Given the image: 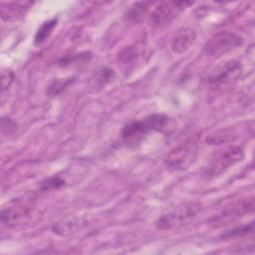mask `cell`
<instances>
[{
    "mask_svg": "<svg viewBox=\"0 0 255 255\" xmlns=\"http://www.w3.org/2000/svg\"><path fill=\"white\" fill-rule=\"evenodd\" d=\"M175 128L173 119L162 114H151L138 120L129 121L122 129V138L127 143L135 144L149 132L157 131L165 134L171 133Z\"/></svg>",
    "mask_w": 255,
    "mask_h": 255,
    "instance_id": "cell-1",
    "label": "cell"
},
{
    "mask_svg": "<svg viewBox=\"0 0 255 255\" xmlns=\"http://www.w3.org/2000/svg\"><path fill=\"white\" fill-rule=\"evenodd\" d=\"M243 158L244 149L242 146L236 144L224 146L211 153L203 168V174L207 177L219 176Z\"/></svg>",
    "mask_w": 255,
    "mask_h": 255,
    "instance_id": "cell-2",
    "label": "cell"
},
{
    "mask_svg": "<svg viewBox=\"0 0 255 255\" xmlns=\"http://www.w3.org/2000/svg\"><path fill=\"white\" fill-rule=\"evenodd\" d=\"M197 155V142L193 139H186L170 149L165 156L164 164L170 171H182L194 163Z\"/></svg>",
    "mask_w": 255,
    "mask_h": 255,
    "instance_id": "cell-3",
    "label": "cell"
},
{
    "mask_svg": "<svg viewBox=\"0 0 255 255\" xmlns=\"http://www.w3.org/2000/svg\"><path fill=\"white\" fill-rule=\"evenodd\" d=\"M201 210V203L198 201L186 202L173 208L165 214H162L155 225L160 230H170L183 225L188 220L196 216Z\"/></svg>",
    "mask_w": 255,
    "mask_h": 255,
    "instance_id": "cell-4",
    "label": "cell"
},
{
    "mask_svg": "<svg viewBox=\"0 0 255 255\" xmlns=\"http://www.w3.org/2000/svg\"><path fill=\"white\" fill-rule=\"evenodd\" d=\"M244 40L241 36L230 31H219L213 34L204 46L207 55L213 58L222 57L241 47Z\"/></svg>",
    "mask_w": 255,
    "mask_h": 255,
    "instance_id": "cell-5",
    "label": "cell"
},
{
    "mask_svg": "<svg viewBox=\"0 0 255 255\" xmlns=\"http://www.w3.org/2000/svg\"><path fill=\"white\" fill-rule=\"evenodd\" d=\"M191 1H162L151 11L149 25L154 28H162L169 25L183 10L191 6Z\"/></svg>",
    "mask_w": 255,
    "mask_h": 255,
    "instance_id": "cell-6",
    "label": "cell"
},
{
    "mask_svg": "<svg viewBox=\"0 0 255 255\" xmlns=\"http://www.w3.org/2000/svg\"><path fill=\"white\" fill-rule=\"evenodd\" d=\"M243 68L241 62L237 60L227 61L211 71L208 77V83L212 86H220L236 81L242 74Z\"/></svg>",
    "mask_w": 255,
    "mask_h": 255,
    "instance_id": "cell-7",
    "label": "cell"
},
{
    "mask_svg": "<svg viewBox=\"0 0 255 255\" xmlns=\"http://www.w3.org/2000/svg\"><path fill=\"white\" fill-rule=\"evenodd\" d=\"M254 210V197L250 196L240 201L235 202L230 207H227L222 211L220 215L213 219V224L216 226H221L228 224L230 221H233L245 214L251 213Z\"/></svg>",
    "mask_w": 255,
    "mask_h": 255,
    "instance_id": "cell-8",
    "label": "cell"
},
{
    "mask_svg": "<svg viewBox=\"0 0 255 255\" xmlns=\"http://www.w3.org/2000/svg\"><path fill=\"white\" fill-rule=\"evenodd\" d=\"M33 5V2L27 1V2H11L2 4L0 9L1 18L5 22H15L20 19H22L31 6Z\"/></svg>",
    "mask_w": 255,
    "mask_h": 255,
    "instance_id": "cell-9",
    "label": "cell"
},
{
    "mask_svg": "<svg viewBox=\"0 0 255 255\" xmlns=\"http://www.w3.org/2000/svg\"><path fill=\"white\" fill-rule=\"evenodd\" d=\"M196 38V33L190 28H183L177 32L171 42V49L176 54H182L187 51Z\"/></svg>",
    "mask_w": 255,
    "mask_h": 255,
    "instance_id": "cell-10",
    "label": "cell"
},
{
    "mask_svg": "<svg viewBox=\"0 0 255 255\" xmlns=\"http://www.w3.org/2000/svg\"><path fill=\"white\" fill-rule=\"evenodd\" d=\"M151 4L150 1H140L131 4L124 14V21L129 25L141 22L147 15Z\"/></svg>",
    "mask_w": 255,
    "mask_h": 255,
    "instance_id": "cell-11",
    "label": "cell"
},
{
    "mask_svg": "<svg viewBox=\"0 0 255 255\" xmlns=\"http://www.w3.org/2000/svg\"><path fill=\"white\" fill-rule=\"evenodd\" d=\"M26 206H13L5 208L1 212V221L7 227H14L19 224L29 214Z\"/></svg>",
    "mask_w": 255,
    "mask_h": 255,
    "instance_id": "cell-12",
    "label": "cell"
},
{
    "mask_svg": "<svg viewBox=\"0 0 255 255\" xmlns=\"http://www.w3.org/2000/svg\"><path fill=\"white\" fill-rule=\"evenodd\" d=\"M87 224V221L80 217H70L59 221L54 225L53 230L55 233L61 236H67L82 229Z\"/></svg>",
    "mask_w": 255,
    "mask_h": 255,
    "instance_id": "cell-13",
    "label": "cell"
},
{
    "mask_svg": "<svg viewBox=\"0 0 255 255\" xmlns=\"http://www.w3.org/2000/svg\"><path fill=\"white\" fill-rule=\"evenodd\" d=\"M235 136H236V133L230 128L219 129L207 135L206 141L209 144H223V143L232 141Z\"/></svg>",
    "mask_w": 255,
    "mask_h": 255,
    "instance_id": "cell-14",
    "label": "cell"
},
{
    "mask_svg": "<svg viewBox=\"0 0 255 255\" xmlns=\"http://www.w3.org/2000/svg\"><path fill=\"white\" fill-rule=\"evenodd\" d=\"M57 25V19L56 18H53V19H50L46 22H44L40 27L39 29L37 30L36 34H35V37H34V43L35 45H41L43 44L51 35L52 31L54 30V28L56 27Z\"/></svg>",
    "mask_w": 255,
    "mask_h": 255,
    "instance_id": "cell-15",
    "label": "cell"
},
{
    "mask_svg": "<svg viewBox=\"0 0 255 255\" xmlns=\"http://www.w3.org/2000/svg\"><path fill=\"white\" fill-rule=\"evenodd\" d=\"M254 230V222H250L247 224H242L240 226H236L233 227L227 231H225L224 233H222L219 237L221 239H233V238H239V237H243L245 235H248L250 233H252Z\"/></svg>",
    "mask_w": 255,
    "mask_h": 255,
    "instance_id": "cell-16",
    "label": "cell"
},
{
    "mask_svg": "<svg viewBox=\"0 0 255 255\" xmlns=\"http://www.w3.org/2000/svg\"><path fill=\"white\" fill-rule=\"evenodd\" d=\"M74 82V78H61L52 80L47 87V94L51 97L57 96L62 93Z\"/></svg>",
    "mask_w": 255,
    "mask_h": 255,
    "instance_id": "cell-17",
    "label": "cell"
},
{
    "mask_svg": "<svg viewBox=\"0 0 255 255\" xmlns=\"http://www.w3.org/2000/svg\"><path fill=\"white\" fill-rule=\"evenodd\" d=\"M92 58V54L90 52H83L80 54L76 55H71V56H66L63 57L59 60L58 65L61 67H68L72 65H79L85 62H89Z\"/></svg>",
    "mask_w": 255,
    "mask_h": 255,
    "instance_id": "cell-18",
    "label": "cell"
},
{
    "mask_svg": "<svg viewBox=\"0 0 255 255\" xmlns=\"http://www.w3.org/2000/svg\"><path fill=\"white\" fill-rule=\"evenodd\" d=\"M64 184H65V181L61 177L53 176V177L47 178L44 181H42L41 187L45 190H47V189H57V188L62 187Z\"/></svg>",
    "mask_w": 255,
    "mask_h": 255,
    "instance_id": "cell-19",
    "label": "cell"
},
{
    "mask_svg": "<svg viewBox=\"0 0 255 255\" xmlns=\"http://www.w3.org/2000/svg\"><path fill=\"white\" fill-rule=\"evenodd\" d=\"M14 80V73L9 69H2L1 71V90L5 91L10 88Z\"/></svg>",
    "mask_w": 255,
    "mask_h": 255,
    "instance_id": "cell-20",
    "label": "cell"
},
{
    "mask_svg": "<svg viewBox=\"0 0 255 255\" xmlns=\"http://www.w3.org/2000/svg\"><path fill=\"white\" fill-rule=\"evenodd\" d=\"M115 76V73H114V70L110 69V68H102L100 71H99V77H98V81L101 83V84H107L109 83L111 80H113Z\"/></svg>",
    "mask_w": 255,
    "mask_h": 255,
    "instance_id": "cell-21",
    "label": "cell"
}]
</instances>
